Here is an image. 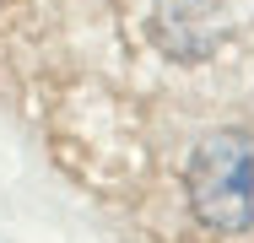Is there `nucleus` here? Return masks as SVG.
<instances>
[{
  "label": "nucleus",
  "instance_id": "obj_1",
  "mask_svg": "<svg viewBox=\"0 0 254 243\" xmlns=\"http://www.w3.org/2000/svg\"><path fill=\"white\" fill-rule=\"evenodd\" d=\"M184 200L205 233H254V135L216 130L190 151Z\"/></svg>",
  "mask_w": 254,
  "mask_h": 243
}]
</instances>
